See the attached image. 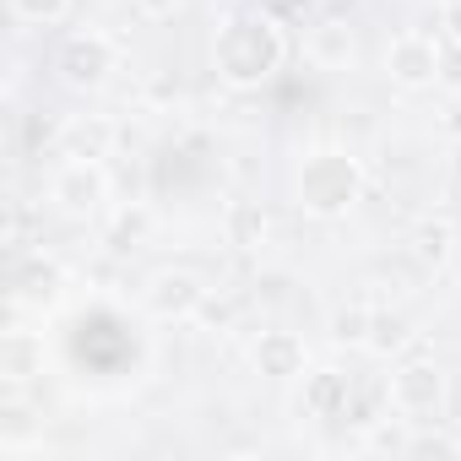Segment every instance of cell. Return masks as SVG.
<instances>
[{
    "mask_svg": "<svg viewBox=\"0 0 461 461\" xmlns=\"http://www.w3.org/2000/svg\"><path fill=\"white\" fill-rule=\"evenodd\" d=\"M277 66H283V33H277L272 17L240 12V17L222 23V33H217V71H222V82L261 87Z\"/></svg>",
    "mask_w": 461,
    "mask_h": 461,
    "instance_id": "obj_1",
    "label": "cell"
},
{
    "mask_svg": "<svg viewBox=\"0 0 461 461\" xmlns=\"http://www.w3.org/2000/svg\"><path fill=\"white\" fill-rule=\"evenodd\" d=\"M364 195V168L348 152H315L299 168V206L315 217H342Z\"/></svg>",
    "mask_w": 461,
    "mask_h": 461,
    "instance_id": "obj_2",
    "label": "cell"
},
{
    "mask_svg": "<svg viewBox=\"0 0 461 461\" xmlns=\"http://www.w3.org/2000/svg\"><path fill=\"white\" fill-rule=\"evenodd\" d=\"M114 60H120L114 39L87 28V33H71V39L60 44V55H55V71H60V82H66V87L87 93V87H104V77L114 71Z\"/></svg>",
    "mask_w": 461,
    "mask_h": 461,
    "instance_id": "obj_3",
    "label": "cell"
},
{
    "mask_svg": "<svg viewBox=\"0 0 461 461\" xmlns=\"http://www.w3.org/2000/svg\"><path fill=\"white\" fill-rule=\"evenodd\" d=\"M50 195H55L60 212H71V217H93V212L109 201V174H104L98 158H71V163L55 174Z\"/></svg>",
    "mask_w": 461,
    "mask_h": 461,
    "instance_id": "obj_4",
    "label": "cell"
},
{
    "mask_svg": "<svg viewBox=\"0 0 461 461\" xmlns=\"http://www.w3.org/2000/svg\"><path fill=\"white\" fill-rule=\"evenodd\" d=\"M391 407L402 418H418V423L439 418V407H445V375L434 364H402L391 375Z\"/></svg>",
    "mask_w": 461,
    "mask_h": 461,
    "instance_id": "obj_5",
    "label": "cell"
},
{
    "mask_svg": "<svg viewBox=\"0 0 461 461\" xmlns=\"http://www.w3.org/2000/svg\"><path fill=\"white\" fill-rule=\"evenodd\" d=\"M385 71L396 87H429L439 77V39L434 33H396L385 50Z\"/></svg>",
    "mask_w": 461,
    "mask_h": 461,
    "instance_id": "obj_6",
    "label": "cell"
},
{
    "mask_svg": "<svg viewBox=\"0 0 461 461\" xmlns=\"http://www.w3.org/2000/svg\"><path fill=\"white\" fill-rule=\"evenodd\" d=\"M147 304H152V315H163V321H185V315H195V310L206 304V288H201L195 272H158V277L147 283Z\"/></svg>",
    "mask_w": 461,
    "mask_h": 461,
    "instance_id": "obj_7",
    "label": "cell"
},
{
    "mask_svg": "<svg viewBox=\"0 0 461 461\" xmlns=\"http://www.w3.org/2000/svg\"><path fill=\"white\" fill-rule=\"evenodd\" d=\"M256 369L272 375V380L304 375V342H299L294 331H261V342H256Z\"/></svg>",
    "mask_w": 461,
    "mask_h": 461,
    "instance_id": "obj_8",
    "label": "cell"
},
{
    "mask_svg": "<svg viewBox=\"0 0 461 461\" xmlns=\"http://www.w3.org/2000/svg\"><path fill=\"white\" fill-rule=\"evenodd\" d=\"M304 50H310V60H315L321 71H337V66H348V60H353V28H348V23H337V17H331V23H315Z\"/></svg>",
    "mask_w": 461,
    "mask_h": 461,
    "instance_id": "obj_9",
    "label": "cell"
},
{
    "mask_svg": "<svg viewBox=\"0 0 461 461\" xmlns=\"http://www.w3.org/2000/svg\"><path fill=\"white\" fill-rule=\"evenodd\" d=\"M60 283H66L60 261H50V256H28L23 272H17V304H50V299L60 294Z\"/></svg>",
    "mask_w": 461,
    "mask_h": 461,
    "instance_id": "obj_10",
    "label": "cell"
},
{
    "mask_svg": "<svg viewBox=\"0 0 461 461\" xmlns=\"http://www.w3.org/2000/svg\"><path fill=\"white\" fill-rule=\"evenodd\" d=\"M348 396H353V385H348V375H337V369H321V375H310V385H304V402H310L315 418H342V412H348Z\"/></svg>",
    "mask_w": 461,
    "mask_h": 461,
    "instance_id": "obj_11",
    "label": "cell"
},
{
    "mask_svg": "<svg viewBox=\"0 0 461 461\" xmlns=\"http://www.w3.org/2000/svg\"><path fill=\"white\" fill-rule=\"evenodd\" d=\"M109 141H114V125H109L104 114H93V120H71V125H66V147H71V158H104Z\"/></svg>",
    "mask_w": 461,
    "mask_h": 461,
    "instance_id": "obj_12",
    "label": "cell"
},
{
    "mask_svg": "<svg viewBox=\"0 0 461 461\" xmlns=\"http://www.w3.org/2000/svg\"><path fill=\"white\" fill-rule=\"evenodd\" d=\"M412 256L423 267H439L450 256V228L445 222H418V234H412Z\"/></svg>",
    "mask_w": 461,
    "mask_h": 461,
    "instance_id": "obj_13",
    "label": "cell"
},
{
    "mask_svg": "<svg viewBox=\"0 0 461 461\" xmlns=\"http://www.w3.org/2000/svg\"><path fill=\"white\" fill-rule=\"evenodd\" d=\"M39 358H44V348H39L28 331H6V375H12V380H28Z\"/></svg>",
    "mask_w": 461,
    "mask_h": 461,
    "instance_id": "obj_14",
    "label": "cell"
},
{
    "mask_svg": "<svg viewBox=\"0 0 461 461\" xmlns=\"http://www.w3.org/2000/svg\"><path fill=\"white\" fill-rule=\"evenodd\" d=\"M12 17L33 23V28H55L71 17V0H12Z\"/></svg>",
    "mask_w": 461,
    "mask_h": 461,
    "instance_id": "obj_15",
    "label": "cell"
},
{
    "mask_svg": "<svg viewBox=\"0 0 461 461\" xmlns=\"http://www.w3.org/2000/svg\"><path fill=\"white\" fill-rule=\"evenodd\" d=\"M369 326H375V315H369L364 304H353V310L337 315V331H331V337H337V342H369Z\"/></svg>",
    "mask_w": 461,
    "mask_h": 461,
    "instance_id": "obj_16",
    "label": "cell"
},
{
    "mask_svg": "<svg viewBox=\"0 0 461 461\" xmlns=\"http://www.w3.org/2000/svg\"><path fill=\"white\" fill-rule=\"evenodd\" d=\"M402 337H407V326H402V321H385V315H375V326H369V348H375V353L396 348Z\"/></svg>",
    "mask_w": 461,
    "mask_h": 461,
    "instance_id": "obj_17",
    "label": "cell"
},
{
    "mask_svg": "<svg viewBox=\"0 0 461 461\" xmlns=\"http://www.w3.org/2000/svg\"><path fill=\"white\" fill-rule=\"evenodd\" d=\"M136 12H141V17H174L179 0H136Z\"/></svg>",
    "mask_w": 461,
    "mask_h": 461,
    "instance_id": "obj_18",
    "label": "cell"
}]
</instances>
